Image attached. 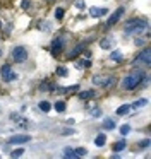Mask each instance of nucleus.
<instances>
[{"mask_svg": "<svg viewBox=\"0 0 151 159\" xmlns=\"http://www.w3.org/2000/svg\"><path fill=\"white\" fill-rule=\"evenodd\" d=\"M103 127H105V128H108V130H113V128L117 127V125H115V122H113L112 118H107V120L103 122Z\"/></svg>", "mask_w": 151, "mask_h": 159, "instance_id": "nucleus-16", "label": "nucleus"}, {"mask_svg": "<svg viewBox=\"0 0 151 159\" xmlns=\"http://www.w3.org/2000/svg\"><path fill=\"white\" fill-rule=\"evenodd\" d=\"M129 132H130V125H122V127H120V133H122V135H127Z\"/></svg>", "mask_w": 151, "mask_h": 159, "instance_id": "nucleus-25", "label": "nucleus"}, {"mask_svg": "<svg viewBox=\"0 0 151 159\" xmlns=\"http://www.w3.org/2000/svg\"><path fill=\"white\" fill-rule=\"evenodd\" d=\"M129 111H130V104H122V106H119L117 115H119V117H124V115H127Z\"/></svg>", "mask_w": 151, "mask_h": 159, "instance_id": "nucleus-12", "label": "nucleus"}, {"mask_svg": "<svg viewBox=\"0 0 151 159\" xmlns=\"http://www.w3.org/2000/svg\"><path fill=\"white\" fill-rule=\"evenodd\" d=\"M22 152H24V149H16V151H12L11 152V157H21Z\"/></svg>", "mask_w": 151, "mask_h": 159, "instance_id": "nucleus-24", "label": "nucleus"}, {"mask_svg": "<svg viewBox=\"0 0 151 159\" xmlns=\"http://www.w3.org/2000/svg\"><path fill=\"white\" fill-rule=\"evenodd\" d=\"M27 7H29V0H22V9L26 11Z\"/></svg>", "mask_w": 151, "mask_h": 159, "instance_id": "nucleus-32", "label": "nucleus"}, {"mask_svg": "<svg viewBox=\"0 0 151 159\" xmlns=\"http://www.w3.org/2000/svg\"><path fill=\"white\" fill-rule=\"evenodd\" d=\"M55 17H57V21H60V19L64 17V9H62V7L55 9Z\"/></svg>", "mask_w": 151, "mask_h": 159, "instance_id": "nucleus-23", "label": "nucleus"}, {"mask_svg": "<svg viewBox=\"0 0 151 159\" xmlns=\"http://www.w3.org/2000/svg\"><path fill=\"white\" fill-rule=\"evenodd\" d=\"M105 144H107V137H105L103 133H100V135L95 139V145H96V147H103Z\"/></svg>", "mask_w": 151, "mask_h": 159, "instance_id": "nucleus-11", "label": "nucleus"}, {"mask_svg": "<svg viewBox=\"0 0 151 159\" xmlns=\"http://www.w3.org/2000/svg\"><path fill=\"white\" fill-rule=\"evenodd\" d=\"M124 149H125V140H120V142H117L113 145V151H115V152H120V151H124Z\"/></svg>", "mask_w": 151, "mask_h": 159, "instance_id": "nucleus-18", "label": "nucleus"}, {"mask_svg": "<svg viewBox=\"0 0 151 159\" xmlns=\"http://www.w3.org/2000/svg\"><path fill=\"white\" fill-rule=\"evenodd\" d=\"M134 64H146V65L151 64V51H149V48H144L143 53L137 55V58L134 60Z\"/></svg>", "mask_w": 151, "mask_h": 159, "instance_id": "nucleus-4", "label": "nucleus"}, {"mask_svg": "<svg viewBox=\"0 0 151 159\" xmlns=\"http://www.w3.org/2000/svg\"><path fill=\"white\" fill-rule=\"evenodd\" d=\"M110 58H112L113 62H122V53L120 51H113L112 55H110Z\"/></svg>", "mask_w": 151, "mask_h": 159, "instance_id": "nucleus-20", "label": "nucleus"}, {"mask_svg": "<svg viewBox=\"0 0 151 159\" xmlns=\"http://www.w3.org/2000/svg\"><path fill=\"white\" fill-rule=\"evenodd\" d=\"M113 45V39H110V38H105V39H101L100 41V46L103 48V50H110Z\"/></svg>", "mask_w": 151, "mask_h": 159, "instance_id": "nucleus-13", "label": "nucleus"}, {"mask_svg": "<svg viewBox=\"0 0 151 159\" xmlns=\"http://www.w3.org/2000/svg\"><path fill=\"white\" fill-rule=\"evenodd\" d=\"M107 9H98V7H91V9H89V16L91 17H101V16H105V14H107Z\"/></svg>", "mask_w": 151, "mask_h": 159, "instance_id": "nucleus-9", "label": "nucleus"}, {"mask_svg": "<svg viewBox=\"0 0 151 159\" xmlns=\"http://www.w3.org/2000/svg\"><path fill=\"white\" fill-rule=\"evenodd\" d=\"M76 7H77V9H84V7H86V4H84V2H82V0H77V2H76Z\"/></svg>", "mask_w": 151, "mask_h": 159, "instance_id": "nucleus-28", "label": "nucleus"}, {"mask_svg": "<svg viewBox=\"0 0 151 159\" xmlns=\"http://www.w3.org/2000/svg\"><path fill=\"white\" fill-rule=\"evenodd\" d=\"M124 12H125L124 7H119V9H117V11H115V12L112 14V16H110V19L107 21V26H108V27L113 26V24H115V22H117V21L120 19V17H122V14H124Z\"/></svg>", "mask_w": 151, "mask_h": 159, "instance_id": "nucleus-6", "label": "nucleus"}, {"mask_svg": "<svg viewBox=\"0 0 151 159\" xmlns=\"http://www.w3.org/2000/svg\"><path fill=\"white\" fill-rule=\"evenodd\" d=\"M91 115H93V117H101V110H98V108H96V110H93V111H91Z\"/></svg>", "mask_w": 151, "mask_h": 159, "instance_id": "nucleus-30", "label": "nucleus"}, {"mask_svg": "<svg viewBox=\"0 0 151 159\" xmlns=\"http://www.w3.org/2000/svg\"><path fill=\"white\" fill-rule=\"evenodd\" d=\"M0 75H2V79L7 80V82H11V80L16 79V72L9 67V65H4L2 67V70H0Z\"/></svg>", "mask_w": 151, "mask_h": 159, "instance_id": "nucleus-5", "label": "nucleus"}, {"mask_svg": "<svg viewBox=\"0 0 151 159\" xmlns=\"http://www.w3.org/2000/svg\"><path fill=\"white\" fill-rule=\"evenodd\" d=\"M136 45H137V46H143V45H144V41H143V39H139V38H137V39H136Z\"/></svg>", "mask_w": 151, "mask_h": 159, "instance_id": "nucleus-33", "label": "nucleus"}, {"mask_svg": "<svg viewBox=\"0 0 151 159\" xmlns=\"http://www.w3.org/2000/svg\"><path fill=\"white\" fill-rule=\"evenodd\" d=\"M74 154H76V157H84V156L88 154V151L84 147H79V149H76L74 151Z\"/></svg>", "mask_w": 151, "mask_h": 159, "instance_id": "nucleus-19", "label": "nucleus"}, {"mask_svg": "<svg viewBox=\"0 0 151 159\" xmlns=\"http://www.w3.org/2000/svg\"><path fill=\"white\" fill-rule=\"evenodd\" d=\"M62 48H64V41H62L60 38L53 39V41H52V55H57V53H60V51H62Z\"/></svg>", "mask_w": 151, "mask_h": 159, "instance_id": "nucleus-8", "label": "nucleus"}, {"mask_svg": "<svg viewBox=\"0 0 151 159\" xmlns=\"http://www.w3.org/2000/svg\"><path fill=\"white\" fill-rule=\"evenodd\" d=\"M40 27H41L43 31H50V24H48V22H41V26H40Z\"/></svg>", "mask_w": 151, "mask_h": 159, "instance_id": "nucleus-29", "label": "nucleus"}, {"mask_svg": "<svg viewBox=\"0 0 151 159\" xmlns=\"http://www.w3.org/2000/svg\"><path fill=\"white\" fill-rule=\"evenodd\" d=\"M82 50H84V43H81V45H77V46H76L74 50H72V51L69 53V58H76V57H77V55H79V53L82 51Z\"/></svg>", "mask_w": 151, "mask_h": 159, "instance_id": "nucleus-10", "label": "nucleus"}, {"mask_svg": "<svg viewBox=\"0 0 151 159\" xmlns=\"http://www.w3.org/2000/svg\"><path fill=\"white\" fill-rule=\"evenodd\" d=\"M148 145H149V139H146V140H143L139 144V147H148Z\"/></svg>", "mask_w": 151, "mask_h": 159, "instance_id": "nucleus-31", "label": "nucleus"}, {"mask_svg": "<svg viewBox=\"0 0 151 159\" xmlns=\"http://www.w3.org/2000/svg\"><path fill=\"white\" fill-rule=\"evenodd\" d=\"M144 104H148V101H146V99H141V101L132 103V104H130V108H141V106H144Z\"/></svg>", "mask_w": 151, "mask_h": 159, "instance_id": "nucleus-21", "label": "nucleus"}, {"mask_svg": "<svg viewBox=\"0 0 151 159\" xmlns=\"http://www.w3.org/2000/svg\"><path fill=\"white\" fill-rule=\"evenodd\" d=\"M143 79H144V72H143V70H132L130 74H127L124 79H122V87L127 89V91H132L141 84Z\"/></svg>", "mask_w": 151, "mask_h": 159, "instance_id": "nucleus-1", "label": "nucleus"}, {"mask_svg": "<svg viewBox=\"0 0 151 159\" xmlns=\"http://www.w3.org/2000/svg\"><path fill=\"white\" fill-rule=\"evenodd\" d=\"M57 75H60V77H67V69H65V67H57Z\"/></svg>", "mask_w": 151, "mask_h": 159, "instance_id": "nucleus-22", "label": "nucleus"}, {"mask_svg": "<svg viewBox=\"0 0 151 159\" xmlns=\"http://www.w3.org/2000/svg\"><path fill=\"white\" fill-rule=\"evenodd\" d=\"M77 67H91V62L89 60H82V62L77 64Z\"/></svg>", "mask_w": 151, "mask_h": 159, "instance_id": "nucleus-27", "label": "nucleus"}, {"mask_svg": "<svg viewBox=\"0 0 151 159\" xmlns=\"http://www.w3.org/2000/svg\"><path fill=\"white\" fill-rule=\"evenodd\" d=\"M12 58L16 60L17 64H22V62H26L27 58V50L24 46H16L12 50Z\"/></svg>", "mask_w": 151, "mask_h": 159, "instance_id": "nucleus-3", "label": "nucleus"}, {"mask_svg": "<svg viewBox=\"0 0 151 159\" xmlns=\"http://www.w3.org/2000/svg\"><path fill=\"white\" fill-rule=\"evenodd\" d=\"M31 140V137L29 135H14V137H11L9 139V144H26V142H29Z\"/></svg>", "mask_w": 151, "mask_h": 159, "instance_id": "nucleus-7", "label": "nucleus"}, {"mask_svg": "<svg viewBox=\"0 0 151 159\" xmlns=\"http://www.w3.org/2000/svg\"><path fill=\"white\" fill-rule=\"evenodd\" d=\"M125 34L130 36V34H137V33H143L148 29V22L143 21V19H130V21L125 22Z\"/></svg>", "mask_w": 151, "mask_h": 159, "instance_id": "nucleus-2", "label": "nucleus"}, {"mask_svg": "<svg viewBox=\"0 0 151 159\" xmlns=\"http://www.w3.org/2000/svg\"><path fill=\"white\" fill-rule=\"evenodd\" d=\"M93 96H95V91H82V92H79V98L81 99H89Z\"/></svg>", "mask_w": 151, "mask_h": 159, "instance_id": "nucleus-17", "label": "nucleus"}, {"mask_svg": "<svg viewBox=\"0 0 151 159\" xmlns=\"http://www.w3.org/2000/svg\"><path fill=\"white\" fill-rule=\"evenodd\" d=\"M53 108H55V111L57 113H64L65 111V103L64 101H57V103L53 104Z\"/></svg>", "mask_w": 151, "mask_h": 159, "instance_id": "nucleus-14", "label": "nucleus"}, {"mask_svg": "<svg viewBox=\"0 0 151 159\" xmlns=\"http://www.w3.org/2000/svg\"><path fill=\"white\" fill-rule=\"evenodd\" d=\"M64 156H65V157H76L74 151H72V149H69V147H67V149L64 151Z\"/></svg>", "mask_w": 151, "mask_h": 159, "instance_id": "nucleus-26", "label": "nucleus"}, {"mask_svg": "<svg viewBox=\"0 0 151 159\" xmlns=\"http://www.w3.org/2000/svg\"><path fill=\"white\" fill-rule=\"evenodd\" d=\"M38 108H40V110H41L43 113H48L52 106H50V103H48V101H41V103L38 104Z\"/></svg>", "mask_w": 151, "mask_h": 159, "instance_id": "nucleus-15", "label": "nucleus"}, {"mask_svg": "<svg viewBox=\"0 0 151 159\" xmlns=\"http://www.w3.org/2000/svg\"><path fill=\"white\" fill-rule=\"evenodd\" d=\"M0 57H2V50H0Z\"/></svg>", "mask_w": 151, "mask_h": 159, "instance_id": "nucleus-34", "label": "nucleus"}]
</instances>
